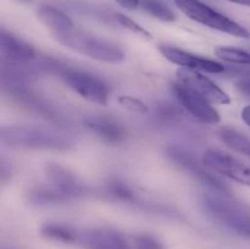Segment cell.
<instances>
[{
    "label": "cell",
    "instance_id": "obj_4",
    "mask_svg": "<svg viewBox=\"0 0 250 249\" xmlns=\"http://www.w3.org/2000/svg\"><path fill=\"white\" fill-rule=\"evenodd\" d=\"M204 210L216 224L242 236H250V216L233 203L220 197L203 200Z\"/></svg>",
    "mask_w": 250,
    "mask_h": 249
},
{
    "label": "cell",
    "instance_id": "obj_22",
    "mask_svg": "<svg viewBox=\"0 0 250 249\" xmlns=\"http://www.w3.org/2000/svg\"><path fill=\"white\" fill-rule=\"evenodd\" d=\"M107 190L110 192V194L115 195L116 198L125 200H131L133 198V193L129 189L127 186H125L124 183L120 182H111L107 186Z\"/></svg>",
    "mask_w": 250,
    "mask_h": 249
},
{
    "label": "cell",
    "instance_id": "obj_7",
    "mask_svg": "<svg viewBox=\"0 0 250 249\" xmlns=\"http://www.w3.org/2000/svg\"><path fill=\"white\" fill-rule=\"evenodd\" d=\"M172 93L180 104L199 121L211 124H219L221 121V116L212 106L211 102L180 81L172 84Z\"/></svg>",
    "mask_w": 250,
    "mask_h": 249
},
{
    "label": "cell",
    "instance_id": "obj_5",
    "mask_svg": "<svg viewBox=\"0 0 250 249\" xmlns=\"http://www.w3.org/2000/svg\"><path fill=\"white\" fill-rule=\"evenodd\" d=\"M61 78L70 89L88 102L99 105H106L109 102V88L94 75L68 68L61 71Z\"/></svg>",
    "mask_w": 250,
    "mask_h": 249
},
{
    "label": "cell",
    "instance_id": "obj_15",
    "mask_svg": "<svg viewBox=\"0 0 250 249\" xmlns=\"http://www.w3.org/2000/svg\"><path fill=\"white\" fill-rule=\"evenodd\" d=\"M37 19L45 27H48L51 33L66 31L75 27L72 20L60 10L48 5H42L37 9Z\"/></svg>",
    "mask_w": 250,
    "mask_h": 249
},
{
    "label": "cell",
    "instance_id": "obj_10",
    "mask_svg": "<svg viewBox=\"0 0 250 249\" xmlns=\"http://www.w3.org/2000/svg\"><path fill=\"white\" fill-rule=\"evenodd\" d=\"M159 51L166 60L181 66L182 68H189V70L207 73H221L225 71V67L220 62L202 58L199 55H194L189 51H185L175 46L159 45Z\"/></svg>",
    "mask_w": 250,
    "mask_h": 249
},
{
    "label": "cell",
    "instance_id": "obj_13",
    "mask_svg": "<svg viewBox=\"0 0 250 249\" xmlns=\"http://www.w3.org/2000/svg\"><path fill=\"white\" fill-rule=\"evenodd\" d=\"M44 173L54 190L60 193L63 198L73 197L82 192V186L78 183L77 177L59 164L48 163L44 166Z\"/></svg>",
    "mask_w": 250,
    "mask_h": 249
},
{
    "label": "cell",
    "instance_id": "obj_1",
    "mask_svg": "<svg viewBox=\"0 0 250 249\" xmlns=\"http://www.w3.org/2000/svg\"><path fill=\"white\" fill-rule=\"evenodd\" d=\"M0 139L2 144L12 148L45 150H67L73 144V139L67 133L32 124L1 127Z\"/></svg>",
    "mask_w": 250,
    "mask_h": 249
},
{
    "label": "cell",
    "instance_id": "obj_19",
    "mask_svg": "<svg viewBox=\"0 0 250 249\" xmlns=\"http://www.w3.org/2000/svg\"><path fill=\"white\" fill-rule=\"evenodd\" d=\"M215 55L226 62L237 65H250V53L232 46H217L214 50Z\"/></svg>",
    "mask_w": 250,
    "mask_h": 249
},
{
    "label": "cell",
    "instance_id": "obj_9",
    "mask_svg": "<svg viewBox=\"0 0 250 249\" xmlns=\"http://www.w3.org/2000/svg\"><path fill=\"white\" fill-rule=\"evenodd\" d=\"M177 78L180 82L202 94L212 104L229 105L231 103L229 95L200 71L181 67L177 71Z\"/></svg>",
    "mask_w": 250,
    "mask_h": 249
},
{
    "label": "cell",
    "instance_id": "obj_2",
    "mask_svg": "<svg viewBox=\"0 0 250 249\" xmlns=\"http://www.w3.org/2000/svg\"><path fill=\"white\" fill-rule=\"evenodd\" d=\"M53 36L63 46L85 58L107 63H120L125 60V53L119 45L85 32L78 31L75 27L53 33Z\"/></svg>",
    "mask_w": 250,
    "mask_h": 249
},
{
    "label": "cell",
    "instance_id": "obj_16",
    "mask_svg": "<svg viewBox=\"0 0 250 249\" xmlns=\"http://www.w3.org/2000/svg\"><path fill=\"white\" fill-rule=\"evenodd\" d=\"M217 136L225 145L250 159V139L248 137L236 129L227 128V127H222L221 129H219Z\"/></svg>",
    "mask_w": 250,
    "mask_h": 249
},
{
    "label": "cell",
    "instance_id": "obj_6",
    "mask_svg": "<svg viewBox=\"0 0 250 249\" xmlns=\"http://www.w3.org/2000/svg\"><path fill=\"white\" fill-rule=\"evenodd\" d=\"M202 163L211 172L250 187V166L229 154L216 149H209L203 155Z\"/></svg>",
    "mask_w": 250,
    "mask_h": 249
},
{
    "label": "cell",
    "instance_id": "obj_11",
    "mask_svg": "<svg viewBox=\"0 0 250 249\" xmlns=\"http://www.w3.org/2000/svg\"><path fill=\"white\" fill-rule=\"evenodd\" d=\"M0 56L2 62L23 67L36 59V50L29 44L2 29L0 33Z\"/></svg>",
    "mask_w": 250,
    "mask_h": 249
},
{
    "label": "cell",
    "instance_id": "obj_25",
    "mask_svg": "<svg viewBox=\"0 0 250 249\" xmlns=\"http://www.w3.org/2000/svg\"><path fill=\"white\" fill-rule=\"evenodd\" d=\"M237 88L242 94L250 98V81H241V82L237 83Z\"/></svg>",
    "mask_w": 250,
    "mask_h": 249
},
{
    "label": "cell",
    "instance_id": "obj_17",
    "mask_svg": "<svg viewBox=\"0 0 250 249\" xmlns=\"http://www.w3.org/2000/svg\"><path fill=\"white\" fill-rule=\"evenodd\" d=\"M42 236L46 239L61 243H76L78 232L67 226L58 224H46L42 227Z\"/></svg>",
    "mask_w": 250,
    "mask_h": 249
},
{
    "label": "cell",
    "instance_id": "obj_8",
    "mask_svg": "<svg viewBox=\"0 0 250 249\" xmlns=\"http://www.w3.org/2000/svg\"><path fill=\"white\" fill-rule=\"evenodd\" d=\"M166 156L203 185H207L208 187L222 193H229L227 186L217 176H215L214 172L205 167L204 164L199 163L189 151L180 146H170L166 149Z\"/></svg>",
    "mask_w": 250,
    "mask_h": 249
},
{
    "label": "cell",
    "instance_id": "obj_23",
    "mask_svg": "<svg viewBox=\"0 0 250 249\" xmlns=\"http://www.w3.org/2000/svg\"><path fill=\"white\" fill-rule=\"evenodd\" d=\"M136 249H164L156 239L150 236H138L134 239Z\"/></svg>",
    "mask_w": 250,
    "mask_h": 249
},
{
    "label": "cell",
    "instance_id": "obj_21",
    "mask_svg": "<svg viewBox=\"0 0 250 249\" xmlns=\"http://www.w3.org/2000/svg\"><path fill=\"white\" fill-rule=\"evenodd\" d=\"M117 102H119L120 106H121L122 109L127 110V111L129 112H133V114L146 115L149 112L148 106H146L141 99H137V98L134 97L121 95V97L117 98Z\"/></svg>",
    "mask_w": 250,
    "mask_h": 249
},
{
    "label": "cell",
    "instance_id": "obj_26",
    "mask_svg": "<svg viewBox=\"0 0 250 249\" xmlns=\"http://www.w3.org/2000/svg\"><path fill=\"white\" fill-rule=\"evenodd\" d=\"M241 117H242V120L244 121V124H248V126L250 127V105H247L246 107H243V109H242Z\"/></svg>",
    "mask_w": 250,
    "mask_h": 249
},
{
    "label": "cell",
    "instance_id": "obj_12",
    "mask_svg": "<svg viewBox=\"0 0 250 249\" xmlns=\"http://www.w3.org/2000/svg\"><path fill=\"white\" fill-rule=\"evenodd\" d=\"M76 243L80 244L83 249H131L121 234L106 228L78 232Z\"/></svg>",
    "mask_w": 250,
    "mask_h": 249
},
{
    "label": "cell",
    "instance_id": "obj_20",
    "mask_svg": "<svg viewBox=\"0 0 250 249\" xmlns=\"http://www.w3.org/2000/svg\"><path fill=\"white\" fill-rule=\"evenodd\" d=\"M115 19H116V21L119 22L124 28L128 29L132 33L137 34V36L142 37V38L146 39V41H151V39H153V36H151L150 32H148L144 27H142L141 24H138L136 21H133L131 17L126 16V15L124 14H116L115 15Z\"/></svg>",
    "mask_w": 250,
    "mask_h": 249
},
{
    "label": "cell",
    "instance_id": "obj_14",
    "mask_svg": "<svg viewBox=\"0 0 250 249\" xmlns=\"http://www.w3.org/2000/svg\"><path fill=\"white\" fill-rule=\"evenodd\" d=\"M84 126L107 143H120L126 137L124 127L110 117L90 116L85 119Z\"/></svg>",
    "mask_w": 250,
    "mask_h": 249
},
{
    "label": "cell",
    "instance_id": "obj_24",
    "mask_svg": "<svg viewBox=\"0 0 250 249\" xmlns=\"http://www.w3.org/2000/svg\"><path fill=\"white\" fill-rule=\"evenodd\" d=\"M121 7L127 10H134L141 6V0H115Z\"/></svg>",
    "mask_w": 250,
    "mask_h": 249
},
{
    "label": "cell",
    "instance_id": "obj_18",
    "mask_svg": "<svg viewBox=\"0 0 250 249\" xmlns=\"http://www.w3.org/2000/svg\"><path fill=\"white\" fill-rule=\"evenodd\" d=\"M141 7L146 14L151 15L160 21L172 22L176 20V15L173 14L172 10L158 0H141Z\"/></svg>",
    "mask_w": 250,
    "mask_h": 249
},
{
    "label": "cell",
    "instance_id": "obj_3",
    "mask_svg": "<svg viewBox=\"0 0 250 249\" xmlns=\"http://www.w3.org/2000/svg\"><path fill=\"white\" fill-rule=\"evenodd\" d=\"M175 4L178 10H181L188 19L197 23L209 27L215 31L222 32V33L229 34V36L237 37V38H250V32L246 27L229 17L220 14L219 11L200 0H175Z\"/></svg>",
    "mask_w": 250,
    "mask_h": 249
},
{
    "label": "cell",
    "instance_id": "obj_28",
    "mask_svg": "<svg viewBox=\"0 0 250 249\" xmlns=\"http://www.w3.org/2000/svg\"><path fill=\"white\" fill-rule=\"evenodd\" d=\"M14 1L20 2V4H29V2H31L32 0H14Z\"/></svg>",
    "mask_w": 250,
    "mask_h": 249
},
{
    "label": "cell",
    "instance_id": "obj_27",
    "mask_svg": "<svg viewBox=\"0 0 250 249\" xmlns=\"http://www.w3.org/2000/svg\"><path fill=\"white\" fill-rule=\"evenodd\" d=\"M227 1H231V2H233V4L243 5V6L250 7V0H227Z\"/></svg>",
    "mask_w": 250,
    "mask_h": 249
}]
</instances>
